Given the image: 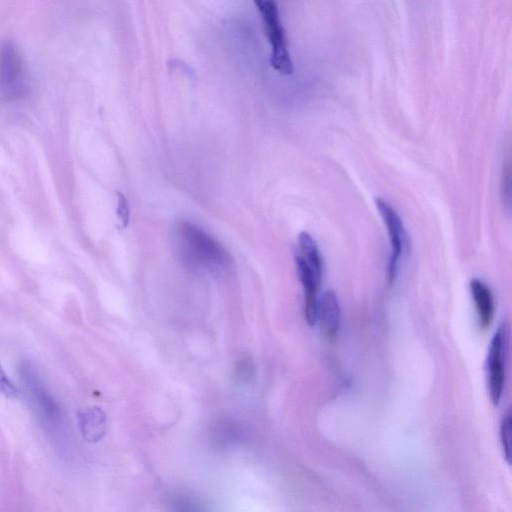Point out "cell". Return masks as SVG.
I'll return each mask as SVG.
<instances>
[{"mask_svg":"<svg viewBox=\"0 0 512 512\" xmlns=\"http://www.w3.org/2000/svg\"><path fill=\"white\" fill-rule=\"evenodd\" d=\"M506 351L507 326L502 322L490 341L486 358L487 390L490 400L495 406L500 403L504 391Z\"/></svg>","mask_w":512,"mask_h":512,"instance_id":"5b68a950","label":"cell"},{"mask_svg":"<svg viewBox=\"0 0 512 512\" xmlns=\"http://www.w3.org/2000/svg\"><path fill=\"white\" fill-rule=\"evenodd\" d=\"M20 379L28 403L43 431L57 446L66 445L68 439L65 416L58 402L44 385L37 369L30 362L19 367Z\"/></svg>","mask_w":512,"mask_h":512,"instance_id":"6da1fadb","label":"cell"},{"mask_svg":"<svg viewBox=\"0 0 512 512\" xmlns=\"http://www.w3.org/2000/svg\"><path fill=\"white\" fill-rule=\"evenodd\" d=\"M341 310L336 294L326 291L318 301L317 318L322 332L328 340L337 337L340 328Z\"/></svg>","mask_w":512,"mask_h":512,"instance_id":"52a82bcc","label":"cell"},{"mask_svg":"<svg viewBox=\"0 0 512 512\" xmlns=\"http://www.w3.org/2000/svg\"><path fill=\"white\" fill-rule=\"evenodd\" d=\"M376 207L381 215L388 232L390 242V257L388 261L387 279L390 285L396 281L399 262L405 246V230L397 211L383 198L375 199Z\"/></svg>","mask_w":512,"mask_h":512,"instance_id":"8992f818","label":"cell"},{"mask_svg":"<svg viewBox=\"0 0 512 512\" xmlns=\"http://www.w3.org/2000/svg\"><path fill=\"white\" fill-rule=\"evenodd\" d=\"M29 89L24 58L11 41L0 45V97L16 100L24 97Z\"/></svg>","mask_w":512,"mask_h":512,"instance_id":"7a4b0ae2","label":"cell"},{"mask_svg":"<svg viewBox=\"0 0 512 512\" xmlns=\"http://www.w3.org/2000/svg\"><path fill=\"white\" fill-rule=\"evenodd\" d=\"M510 180H511L510 161L507 160L504 162L503 170H502L501 196H502L504 205H507L508 209L510 207Z\"/></svg>","mask_w":512,"mask_h":512,"instance_id":"8fae6325","label":"cell"},{"mask_svg":"<svg viewBox=\"0 0 512 512\" xmlns=\"http://www.w3.org/2000/svg\"><path fill=\"white\" fill-rule=\"evenodd\" d=\"M178 236L185 256L192 263L218 267L228 264V256L219 243L198 227L182 223Z\"/></svg>","mask_w":512,"mask_h":512,"instance_id":"277c9868","label":"cell"},{"mask_svg":"<svg viewBox=\"0 0 512 512\" xmlns=\"http://www.w3.org/2000/svg\"><path fill=\"white\" fill-rule=\"evenodd\" d=\"M263 19L267 39L270 42L271 65L281 74L293 73V64L290 58L285 30L279 19L275 0H253Z\"/></svg>","mask_w":512,"mask_h":512,"instance_id":"3957f363","label":"cell"},{"mask_svg":"<svg viewBox=\"0 0 512 512\" xmlns=\"http://www.w3.org/2000/svg\"><path fill=\"white\" fill-rule=\"evenodd\" d=\"M470 291L474 301L479 326L483 329L489 327L495 314L494 297L490 288L479 279H472Z\"/></svg>","mask_w":512,"mask_h":512,"instance_id":"ba28073f","label":"cell"},{"mask_svg":"<svg viewBox=\"0 0 512 512\" xmlns=\"http://www.w3.org/2000/svg\"><path fill=\"white\" fill-rule=\"evenodd\" d=\"M511 426H512L511 413L508 410L507 413L504 415L501 425H500L501 446L503 449L504 457L508 464L510 463Z\"/></svg>","mask_w":512,"mask_h":512,"instance_id":"30bf717a","label":"cell"},{"mask_svg":"<svg viewBox=\"0 0 512 512\" xmlns=\"http://www.w3.org/2000/svg\"><path fill=\"white\" fill-rule=\"evenodd\" d=\"M0 394L7 398H15L17 396V390L6 376L0 366Z\"/></svg>","mask_w":512,"mask_h":512,"instance_id":"4fadbf2b","label":"cell"},{"mask_svg":"<svg viewBox=\"0 0 512 512\" xmlns=\"http://www.w3.org/2000/svg\"><path fill=\"white\" fill-rule=\"evenodd\" d=\"M117 216L121 221L123 227H126L129 222V205L126 197L122 193L117 194Z\"/></svg>","mask_w":512,"mask_h":512,"instance_id":"7c38bea8","label":"cell"},{"mask_svg":"<svg viewBox=\"0 0 512 512\" xmlns=\"http://www.w3.org/2000/svg\"><path fill=\"white\" fill-rule=\"evenodd\" d=\"M79 426L87 441L99 440L105 431V415L98 408H89L79 413Z\"/></svg>","mask_w":512,"mask_h":512,"instance_id":"9c48e42d","label":"cell"}]
</instances>
